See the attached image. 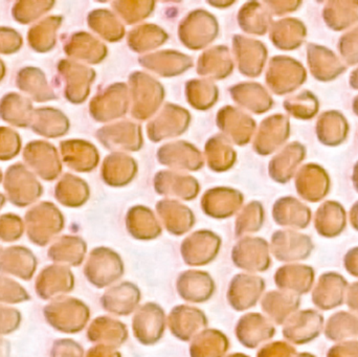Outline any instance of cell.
<instances>
[{"instance_id":"1","label":"cell","mask_w":358,"mask_h":357,"mask_svg":"<svg viewBox=\"0 0 358 357\" xmlns=\"http://www.w3.org/2000/svg\"><path fill=\"white\" fill-rule=\"evenodd\" d=\"M324 327L325 320L321 312L313 309L302 310L286 321L283 335L294 345H305L319 337Z\"/></svg>"},{"instance_id":"2","label":"cell","mask_w":358,"mask_h":357,"mask_svg":"<svg viewBox=\"0 0 358 357\" xmlns=\"http://www.w3.org/2000/svg\"><path fill=\"white\" fill-rule=\"evenodd\" d=\"M349 283L345 277L336 272H328L320 276L313 289V303L323 312L336 309L346 301Z\"/></svg>"},{"instance_id":"3","label":"cell","mask_w":358,"mask_h":357,"mask_svg":"<svg viewBox=\"0 0 358 357\" xmlns=\"http://www.w3.org/2000/svg\"><path fill=\"white\" fill-rule=\"evenodd\" d=\"M315 281V270L304 264H287L280 268L275 275V284L282 291L299 297L313 291Z\"/></svg>"},{"instance_id":"4","label":"cell","mask_w":358,"mask_h":357,"mask_svg":"<svg viewBox=\"0 0 358 357\" xmlns=\"http://www.w3.org/2000/svg\"><path fill=\"white\" fill-rule=\"evenodd\" d=\"M301 298L286 291H271L262 302V309L278 325L285 324L286 321L298 312Z\"/></svg>"},{"instance_id":"5","label":"cell","mask_w":358,"mask_h":357,"mask_svg":"<svg viewBox=\"0 0 358 357\" xmlns=\"http://www.w3.org/2000/svg\"><path fill=\"white\" fill-rule=\"evenodd\" d=\"M325 337L329 341H358V314L340 312L332 314L324 327Z\"/></svg>"},{"instance_id":"6","label":"cell","mask_w":358,"mask_h":357,"mask_svg":"<svg viewBox=\"0 0 358 357\" xmlns=\"http://www.w3.org/2000/svg\"><path fill=\"white\" fill-rule=\"evenodd\" d=\"M296 356V348L285 342L271 344L263 348L258 354V357H294Z\"/></svg>"},{"instance_id":"7","label":"cell","mask_w":358,"mask_h":357,"mask_svg":"<svg viewBox=\"0 0 358 357\" xmlns=\"http://www.w3.org/2000/svg\"><path fill=\"white\" fill-rule=\"evenodd\" d=\"M327 357H358V341L341 342L332 346Z\"/></svg>"},{"instance_id":"8","label":"cell","mask_w":358,"mask_h":357,"mask_svg":"<svg viewBox=\"0 0 358 357\" xmlns=\"http://www.w3.org/2000/svg\"><path fill=\"white\" fill-rule=\"evenodd\" d=\"M344 265L351 276L358 278V247L350 249L344 258Z\"/></svg>"},{"instance_id":"9","label":"cell","mask_w":358,"mask_h":357,"mask_svg":"<svg viewBox=\"0 0 358 357\" xmlns=\"http://www.w3.org/2000/svg\"><path fill=\"white\" fill-rule=\"evenodd\" d=\"M346 304L353 314H358V282L349 284L346 293Z\"/></svg>"},{"instance_id":"10","label":"cell","mask_w":358,"mask_h":357,"mask_svg":"<svg viewBox=\"0 0 358 357\" xmlns=\"http://www.w3.org/2000/svg\"><path fill=\"white\" fill-rule=\"evenodd\" d=\"M294 357H317L315 356H313V354H296Z\"/></svg>"}]
</instances>
